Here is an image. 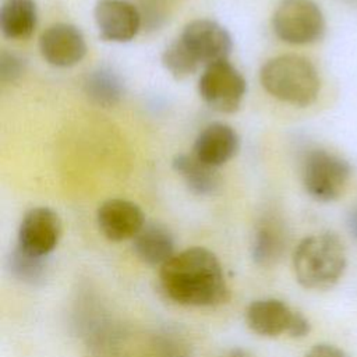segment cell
<instances>
[{"label": "cell", "mask_w": 357, "mask_h": 357, "mask_svg": "<svg viewBox=\"0 0 357 357\" xmlns=\"http://www.w3.org/2000/svg\"><path fill=\"white\" fill-rule=\"evenodd\" d=\"M61 237L60 216L47 206L29 209L18 227V247L24 251L47 257L59 244Z\"/></svg>", "instance_id": "ba28073f"}, {"label": "cell", "mask_w": 357, "mask_h": 357, "mask_svg": "<svg viewBox=\"0 0 357 357\" xmlns=\"http://www.w3.org/2000/svg\"><path fill=\"white\" fill-rule=\"evenodd\" d=\"M259 81L269 95L298 107L314 103L321 89L318 70L307 57L298 54L269 59L261 67Z\"/></svg>", "instance_id": "3957f363"}, {"label": "cell", "mask_w": 357, "mask_h": 357, "mask_svg": "<svg viewBox=\"0 0 357 357\" xmlns=\"http://www.w3.org/2000/svg\"><path fill=\"white\" fill-rule=\"evenodd\" d=\"M159 284L165 296L180 305L213 307L229 298L222 264L204 247L174 254L160 266Z\"/></svg>", "instance_id": "6da1fadb"}, {"label": "cell", "mask_w": 357, "mask_h": 357, "mask_svg": "<svg viewBox=\"0 0 357 357\" xmlns=\"http://www.w3.org/2000/svg\"><path fill=\"white\" fill-rule=\"evenodd\" d=\"M220 357H252L247 350H243V349H231L229 351H226L223 356Z\"/></svg>", "instance_id": "cb8c5ba5"}, {"label": "cell", "mask_w": 357, "mask_h": 357, "mask_svg": "<svg viewBox=\"0 0 357 357\" xmlns=\"http://www.w3.org/2000/svg\"><path fill=\"white\" fill-rule=\"evenodd\" d=\"M96 222L103 236L112 241L134 238L145 225L142 209L132 201L110 198L100 204Z\"/></svg>", "instance_id": "8fae6325"}, {"label": "cell", "mask_w": 357, "mask_h": 357, "mask_svg": "<svg viewBox=\"0 0 357 357\" xmlns=\"http://www.w3.org/2000/svg\"><path fill=\"white\" fill-rule=\"evenodd\" d=\"M304 357H349L342 349L329 344V343H318L312 346Z\"/></svg>", "instance_id": "7402d4cb"}, {"label": "cell", "mask_w": 357, "mask_h": 357, "mask_svg": "<svg viewBox=\"0 0 357 357\" xmlns=\"http://www.w3.org/2000/svg\"><path fill=\"white\" fill-rule=\"evenodd\" d=\"M350 176L347 160L326 149H312L303 160V185L307 194L319 202L337 199L347 187Z\"/></svg>", "instance_id": "277c9868"}, {"label": "cell", "mask_w": 357, "mask_h": 357, "mask_svg": "<svg viewBox=\"0 0 357 357\" xmlns=\"http://www.w3.org/2000/svg\"><path fill=\"white\" fill-rule=\"evenodd\" d=\"M162 64L166 71L176 79H184L192 75L201 66L191 53L185 49L183 42L177 38L162 53Z\"/></svg>", "instance_id": "ffe728a7"}, {"label": "cell", "mask_w": 357, "mask_h": 357, "mask_svg": "<svg viewBox=\"0 0 357 357\" xmlns=\"http://www.w3.org/2000/svg\"><path fill=\"white\" fill-rule=\"evenodd\" d=\"M347 229L350 234L357 240V206H354L347 216Z\"/></svg>", "instance_id": "603a6c76"}, {"label": "cell", "mask_w": 357, "mask_h": 357, "mask_svg": "<svg viewBox=\"0 0 357 357\" xmlns=\"http://www.w3.org/2000/svg\"><path fill=\"white\" fill-rule=\"evenodd\" d=\"M39 50L50 66L66 68L78 64L85 57L86 42L75 25L57 22L40 35Z\"/></svg>", "instance_id": "9c48e42d"}, {"label": "cell", "mask_w": 357, "mask_h": 357, "mask_svg": "<svg viewBox=\"0 0 357 357\" xmlns=\"http://www.w3.org/2000/svg\"><path fill=\"white\" fill-rule=\"evenodd\" d=\"M238 146L240 138L231 126L211 123L197 135L192 153L201 162L219 167L237 153Z\"/></svg>", "instance_id": "4fadbf2b"}, {"label": "cell", "mask_w": 357, "mask_h": 357, "mask_svg": "<svg viewBox=\"0 0 357 357\" xmlns=\"http://www.w3.org/2000/svg\"><path fill=\"white\" fill-rule=\"evenodd\" d=\"M297 282L311 290L333 287L346 269V251L333 233H318L303 238L293 254Z\"/></svg>", "instance_id": "7a4b0ae2"}, {"label": "cell", "mask_w": 357, "mask_h": 357, "mask_svg": "<svg viewBox=\"0 0 357 357\" xmlns=\"http://www.w3.org/2000/svg\"><path fill=\"white\" fill-rule=\"evenodd\" d=\"M286 247L283 229L272 220L262 222L252 236L251 255L255 264L269 266L280 259Z\"/></svg>", "instance_id": "e0dca14e"}, {"label": "cell", "mask_w": 357, "mask_h": 357, "mask_svg": "<svg viewBox=\"0 0 357 357\" xmlns=\"http://www.w3.org/2000/svg\"><path fill=\"white\" fill-rule=\"evenodd\" d=\"M297 311L278 298H259L245 310L248 328L265 337H276L283 333L289 336Z\"/></svg>", "instance_id": "7c38bea8"}, {"label": "cell", "mask_w": 357, "mask_h": 357, "mask_svg": "<svg viewBox=\"0 0 357 357\" xmlns=\"http://www.w3.org/2000/svg\"><path fill=\"white\" fill-rule=\"evenodd\" d=\"M178 39L199 64H213L227 60L233 40L229 31L219 22L199 18L188 22Z\"/></svg>", "instance_id": "52a82bcc"}, {"label": "cell", "mask_w": 357, "mask_h": 357, "mask_svg": "<svg viewBox=\"0 0 357 357\" xmlns=\"http://www.w3.org/2000/svg\"><path fill=\"white\" fill-rule=\"evenodd\" d=\"M86 95L100 106H113L123 96V82L110 68H98L88 74L85 82Z\"/></svg>", "instance_id": "ac0fdd59"}, {"label": "cell", "mask_w": 357, "mask_h": 357, "mask_svg": "<svg viewBox=\"0 0 357 357\" xmlns=\"http://www.w3.org/2000/svg\"><path fill=\"white\" fill-rule=\"evenodd\" d=\"M172 166L181 176L188 190L197 195H211L219 187V176L216 167L201 162L194 153H177Z\"/></svg>", "instance_id": "9a60e30c"}, {"label": "cell", "mask_w": 357, "mask_h": 357, "mask_svg": "<svg viewBox=\"0 0 357 357\" xmlns=\"http://www.w3.org/2000/svg\"><path fill=\"white\" fill-rule=\"evenodd\" d=\"M245 91L244 77L229 60L206 66L198 81L202 100L220 113H234L240 107Z\"/></svg>", "instance_id": "8992f818"}, {"label": "cell", "mask_w": 357, "mask_h": 357, "mask_svg": "<svg viewBox=\"0 0 357 357\" xmlns=\"http://www.w3.org/2000/svg\"><path fill=\"white\" fill-rule=\"evenodd\" d=\"M38 22L33 0H6L0 10V28L8 39H28Z\"/></svg>", "instance_id": "2e32d148"}, {"label": "cell", "mask_w": 357, "mask_h": 357, "mask_svg": "<svg viewBox=\"0 0 357 357\" xmlns=\"http://www.w3.org/2000/svg\"><path fill=\"white\" fill-rule=\"evenodd\" d=\"M46 258L29 254L17 245L8 257V271L22 283L40 284L47 276L49 264Z\"/></svg>", "instance_id": "d6986e66"}, {"label": "cell", "mask_w": 357, "mask_h": 357, "mask_svg": "<svg viewBox=\"0 0 357 357\" xmlns=\"http://www.w3.org/2000/svg\"><path fill=\"white\" fill-rule=\"evenodd\" d=\"M25 68L24 60L15 53L3 52L0 56V77L3 82L17 79Z\"/></svg>", "instance_id": "44dd1931"}, {"label": "cell", "mask_w": 357, "mask_h": 357, "mask_svg": "<svg viewBox=\"0 0 357 357\" xmlns=\"http://www.w3.org/2000/svg\"><path fill=\"white\" fill-rule=\"evenodd\" d=\"M93 18L100 38L107 42H130L141 26L139 11L127 0H98Z\"/></svg>", "instance_id": "30bf717a"}, {"label": "cell", "mask_w": 357, "mask_h": 357, "mask_svg": "<svg viewBox=\"0 0 357 357\" xmlns=\"http://www.w3.org/2000/svg\"><path fill=\"white\" fill-rule=\"evenodd\" d=\"M135 255L148 265H163L174 252V240L172 233L159 223H145L132 238Z\"/></svg>", "instance_id": "5bb4252c"}, {"label": "cell", "mask_w": 357, "mask_h": 357, "mask_svg": "<svg viewBox=\"0 0 357 357\" xmlns=\"http://www.w3.org/2000/svg\"><path fill=\"white\" fill-rule=\"evenodd\" d=\"M275 35L290 45H310L325 32V18L314 0H282L273 15Z\"/></svg>", "instance_id": "5b68a950"}]
</instances>
